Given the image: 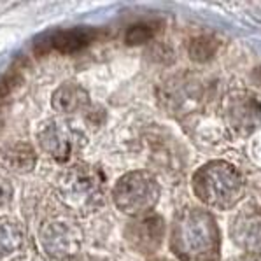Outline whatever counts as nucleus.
Listing matches in <instances>:
<instances>
[{
	"label": "nucleus",
	"mask_w": 261,
	"mask_h": 261,
	"mask_svg": "<svg viewBox=\"0 0 261 261\" xmlns=\"http://www.w3.org/2000/svg\"><path fill=\"white\" fill-rule=\"evenodd\" d=\"M170 249L182 261H212L219 254V230L202 208H186L170 231Z\"/></svg>",
	"instance_id": "f257e3e1"
},
{
	"label": "nucleus",
	"mask_w": 261,
	"mask_h": 261,
	"mask_svg": "<svg viewBox=\"0 0 261 261\" xmlns=\"http://www.w3.org/2000/svg\"><path fill=\"white\" fill-rule=\"evenodd\" d=\"M193 190L202 203L228 211L244 196V179L231 163L211 162L195 172Z\"/></svg>",
	"instance_id": "f03ea898"
},
{
	"label": "nucleus",
	"mask_w": 261,
	"mask_h": 261,
	"mask_svg": "<svg viewBox=\"0 0 261 261\" xmlns=\"http://www.w3.org/2000/svg\"><path fill=\"white\" fill-rule=\"evenodd\" d=\"M56 193L72 211L90 214L103 205L106 177L100 168L77 163L60 175Z\"/></svg>",
	"instance_id": "7ed1b4c3"
},
{
	"label": "nucleus",
	"mask_w": 261,
	"mask_h": 261,
	"mask_svg": "<svg viewBox=\"0 0 261 261\" xmlns=\"http://www.w3.org/2000/svg\"><path fill=\"white\" fill-rule=\"evenodd\" d=\"M160 198V184L146 170H134L119 177L112 190L114 205L126 216L142 218Z\"/></svg>",
	"instance_id": "20e7f679"
},
{
	"label": "nucleus",
	"mask_w": 261,
	"mask_h": 261,
	"mask_svg": "<svg viewBox=\"0 0 261 261\" xmlns=\"http://www.w3.org/2000/svg\"><path fill=\"white\" fill-rule=\"evenodd\" d=\"M39 242L49 259L69 261L81 249L83 231L69 218H49L39 228Z\"/></svg>",
	"instance_id": "39448f33"
},
{
	"label": "nucleus",
	"mask_w": 261,
	"mask_h": 261,
	"mask_svg": "<svg viewBox=\"0 0 261 261\" xmlns=\"http://www.w3.org/2000/svg\"><path fill=\"white\" fill-rule=\"evenodd\" d=\"M37 139L41 149L58 163L69 162L79 144V134L63 119H47Z\"/></svg>",
	"instance_id": "423d86ee"
},
{
	"label": "nucleus",
	"mask_w": 261,
	"mask_h": 261,
	"mask_svg": "<svg viewBox=\"0 0 261 261\" xmlns=\"http://www.w3.org/2000/svg\"><path fill=\"white\" fill-rule=\"evenodd\" d=\"M231 239L251 254H261V200H252L240 208L231 223Z\"/></svg>",
	"instance_id": "0eeeda50"
},
{
	"label": "nucleus",
	"mask_w": 261,
	"mask_h": 261,
	"mask_svg": "<svg viewBox=\"0 0 261 261\" xmlns=\"http://www.w3.org/2000/svg\"><path fill=\"white\" fill-rule=\"evenodd\" d=\"M165 235V221L162 216H142L126 226L124 237L140 254H152L162 246Z\"/></svg>",
	"instance_id": "6e6552de"
},
{
	"label": "nucleus",
	"mask_w": 261,
	"mask_h": 261,
	"mask_svg": "<svg viewBox=\"0 0 261 261\" xmlns=\"http://www.w3.org/2000/svg\"><path fill=\"white\" fill-rule=\"evenodd\" d=\"M226 116L240 135H249L261 121V103L247 93H237L228 102Z\"/></svg>",
	"instance_id": "1a4fd4ad"
},
{
	"label": "nucleus",
	"mask_w": 261,
	"mask_h": 261,
	"mask_svg": "<svg viewBox=\"0 0 261 261\" xmlns=\"http://www.w3.org/2000/svg\"><path fill=\"white\" fill-rule=\"evenodd\" d=\"M0 163L14 174H28L35 168L37 154L28 142L13 140L0 146Z\"/></svg>",
	"instance_id": "9d476101"
},
{
	"label": "nucleus",
	"mask_w": 261,
	"mask_h": 261,
	"mask_svg": "<svg viewBox=\"0 0 261 261\" xmlns=\"http://www.w3.org/2000/svg\"><path fill=\"white\" fill-rule=\"evenodd\" d=\"M25 233L18 221L0 218V261H14L23 254Z\"/></svg>",
	"instance_id": "9b49d317"
},
{
	"label": "nucleus",
	"mask_w": 261,
	"mask_h": 261,
	"mask_svg": "<svg viewBox=\"0 0 261 261\" xmlns=\"http://www.w3.org/2000/svg\"><path fill=\"white\" fill-rule=\"evenodd\" d=\"M96 32L91 28H70V30H60L46 39L49 49L62 51V53H75L88 47L95 41Z\"/></svg>",
	"instance_id": "f8f14e48"
},
{
	"label": "nucleus",
	"mask_w": 261,
	"mask_h": 261,
	"mask_svg": "<svg viewBox=\"0 0 261 261\" xmlns=\"http://www.w3.org/2000/svg\"><path fill=\"white\" fill-rule=\"evenodd\" d=\"M90 103V96L86 90L75 83H65L53 93L51 106L60 114H74L83 111Z\"/></svg>",
	"instance_id": "ddd939ff"
},
{
	"label": "nucleus",
	"mask_w": 261,
	"mask_h": 261,
	"mask_svg": "<svg viewBox=\"0 0 261 261\" xmlns=\"http://www.w3.org/2000/svg\"><path fill=\"white\" fill-rule=\"evenodd\" d=\"M218 51V41L211 35H202V37L193 39L190 44V56L193 62H208Z\"/></svg>",
	"instance_id": "4468645a"
},
{
	"label": "nucleus",
	"mask_w": 261,
	"mask_h": 261,
	"mask_svg": "<svg viewBox=\"0 0 261 261\" xmlns=\"http://www.w3.org/2000/svg\"><path fill=\"white\" fill-rule=\"evenodd\" d=\"M152 35H154V28L149 25H144V23H139V25L128 28L124 41H126L128 46H140V44L149 41Z\"/></svg>",
	"instance_id": "2eb2a0df"
},
{
	"label": "nucleus",
	"mask_w": 261,
	"mask_h": 261,
	"mask_svg": "<svg viewBox=\"0 0 261 261\" xmlns=\"http://www.w3.org/2000/svg\"><path fill=\"white\" fill-rule=\"evenodd\" d=\"M13 195H14V188L11 184V180L0 175V207H6L13 200Z\"/></svg>",
	"instance_id": "dca6fc26"
},
{
	"label": "nucleus",
	"mask_w": 261,
	"mask_h": 261,
	"mask_svg": "<svg viewBox=\"0 0 261 261\" xmlns=\"http://www.w3.org/2000/svg\"><path fill=\"white\" fill-rule=\"evenodd\" d=\"M252 75H254V79H256V83L261 84V67H258L254 72H252Z\"/></svg>",
	"instance_id": "f3484780"
},
{
	"label": "nucleus",
	"mask_w": 261,
	"mask_h": 261,
	"mask_svg": "<svg viewBox=\"0 0 261 261\" xmlns=\"http://www.w3.org/2000/svg\"><path fill=\"white\" fill-rule=\"evenodd\" d=\"M239 261H261V258H259V256L252 254V256H249V258H244V259H239Z\"/></svg>",
	"instance_id": "a211bd4d"
},
{
	"label": "nucleus",
	"mask_w": 261,
	"mask_h": 261,
	"mask_svg": "<svg viewBox=\"0 0 261 261\" xmlns=\"http://www.w3.org/2000/svg\"><path fill=\"white\" fill-rule=\"evenodd\" d=\"M103 261H107V259H103Z\"/></svg>",
	"instance_id": "6ab92c4d"
}]
</instances>
